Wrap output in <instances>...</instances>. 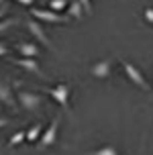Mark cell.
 <instances>
[{
  "instance_id": "6da1fadb",
  "label": "cell",
  "mask_w": 153,
  "mask_h": 155,
  "mask_svg": "<svg viewBox=\"0 0 153 155\" xmlns=\"http://www.w3.org/2000/svg\"><path fill=\"white\" fill-rule=\"evenodd\" d=\"M57 133H59V114L53 116L51 124H49L45 131L41 133V137H39V145H37L39 151H45V149L53 147L55 141H57Z\"/></svg>"
},
{
  "instance_id": "7a4b0ae2",
  "label": "cell",
  "mask_w": 153,
  "mask_h": 155,
  "mask_svg": "<svg viewBox=\"0 0 153 155\" xmlns=\"http://www.w3.org/2000/svg\"><path fill=\"white\" fill-rule=\"evenodd\" d=\"M31 16L35 21H45V23H69V16L53 12L49 8H31Z\"/></svg>"
},
{
  "instance_id": "3957f363",
  "label": "cell",
  "mask_w": 153,
  "mask_h": 155,
  "mask_svg": "<svg viewBox=\"0 0 153 155\" xmlns=\"http://www.w3.org/2000/svg\"><path fill=\"white\" fill-rule=\"evenodd\" d=\"M47 92H49V96H51L57 104H61L65 110H69V92H72L69 84H57V86H53V88H49Z\"/></svg>"
},
{
  "instance_id": "277c9868",
  "label": "cell",
  "mask_w": 153,
  "mask_h": 155,
  "mask_svg": "<svg viewBox=\"0 0 153 155\" xmlns=\"http://www.w3.org/2000/svg\"><path fill=\"white\" fill-rule=\"evenodd\" d=\"M16 100L21 102V106H23L25 110L33 112V110H37L39 106H41L43 98H41L39 94H35V92H25V90H21V92H18V96H16Z\"/></svg>"
},
{
  "instance_id": "5b68a950",
  "label": "cell",
  "mask_w": 153,
  "mask_h": 155,
  "mask_svg": "<svg viewBox=\"0 0 153 155\" xmlns=\"http://www.w3.org/2000/svg\"><path fill=\"white\" fill-rule=\"evenodd\" d=\"M122 65V70H125V74L129 76V80L133 82V84L137 86V88H141V90H149V84H147V80L143 76H141V71L133 65V63H129V61H122L121 63Z\"/></svg>"
},
{
  "instance_id": "8992f818",
  "label": "cell",
  "mask_w": 153,
  "mask_h": 155,
  "mask_svg": "<svg viewBox=\"0 0 153 155\" xmlns=\"http://www.w3.org/2000/svg\"><path fill=\"white\" fill-rule=\"evenodd\" d=\"M25 25H27V31L33 35V37L37 39L39 43H43V47H47V49H55L53 45H51V41L47 39V35H45V31L41 29V25L35 21V18H29V21H25Z\"/></svg>"
},
{
  "instance_id": "52a82bcc",
  "label": "cell",
  "mask_w": 153,
  "mask_h": 155,
  "mask_svg": "<svg viewBox=\"0 0 153 155\" xmlns=\"http://www.w3.org/2000/svg\"><path fill=\"white\" fill-rule=\"evenodd\" d=\"M15 63L18 65V68H23V70L31 71V74H37V76L43 78V71H41L39 63L35 61V59H29V57H21V59H15Z\"/></svg>"
},
{
  "instance_id": "ba28073f",
  "label": "cell",
  "mask_w": 153,
  "mask_h": 155,
  "mask_svg": "<svg viewBox=\"0 0 153 155\" xmlns=\"http://www.w3.org/2000/svg\"><path fill=\"white\" fill-rule=\"evenodd\" d=\"M110 65H112L110 59H102V61L94 63L90 71H92V76H96V78H108V74H110Z\"/></svg>"
},
{
  "instance_id": "9c48e42d",
  "label": "cell",
  "mask_w": 153,
  "mask_h": 155,
  "mask_svg": "<svg viewBox=\"0 0 153 155\" xmlns=\"http://www.w3.org/2000/svg\"><path fill=\"white\" fill-rule=\"evenodd\" d=\"M16 51L23 55V57H29V59H35L39 55V47L35 43H18L16 45Z\"/></svg>"
},
{
  "instance_id": "30bf717a",
  "label": "cell",
  "mask_w": 153,
  "mask_h": 155,
  "mask_svg": "<svg viewBox=\"0 0 153 155\" xmlns=\"http://www.w3.org/2000/svg\"><path fill=\"white\" fill-rule=\"evenodd\" d=\"M0 102L6 104L10 108H16V102H15V96H12V90L8 84H0Z\"/></svg>"
},
{
  "instance_id": "8fae6325",
  "label": "cell",
  "mask_w": 153,
  "mask_h": 155,
  "mask_svg": "<svg viewBox=\"0 0 153 155\" xmlns=\"http://www.w3.org/2000/svg\"><path fill=\"white\" fill-rule=\"evenodd\" d=\"M68 8H69V16H74L76 21H80V18H82V16L86 15V12H84V8H82V4H80L78 0H72Z\"/></svg>"
},
{
  "instance_id": "7c38bea8",
  "label": "cell",
  "mask_w": 153,
  "mask_h": 155,
  "mask_svg": "<svg viewBox=\"0 0 153 155\" xmlns=\"http://www.w3.org/2000/svg\"><path fill=\"white\" fill-rule=\"evenodd\" d=\"M41 133H43V127H41V124H33V127H31L29 131H27V141H31V143H35V141L39 139V137H41Z\"/></svg>"
},
{
  "instance_id": "4fadbf2b",
  "label": "cell",
  "mask_w": 153,
  "mask_h": 155,
  "mask_svg": "<svg viewBox=\"0 0 153 155\" xmlns=\"http://www.w3.org/2000/svg\"><path fill=\"white\" fill-rule=\"evenodd\" d=\"M68 6H69V0H49V10H53V12H61Z\"/></svg>"
},
{
  "instance_id": "5bb4252c",
  "label": "cell",
  "mask_w": 153,
  "mask_h": 155,
  "mask_svg": "<svg viewBox=\"0 0 153 155\" xmlns=\"http://www.w3.org/2000/svg\"><path fill=\"white\" fill-rule=\"evenodd\" d=\"M86 155H118L115 147H110V145H104V147L96 149V151H92V153H86Z\"/></svg>"
},
{
  "instance_id": "9a60e30c",
  "label": "cell",
  "mask_w": 153,
  "mask_h": 155,
  "mask_svg": "<svg viewBox=\"0 0 153 155\" xmlns=\"http://www.w3.org/2000/svg\"><path fill=\"white\" fill-rule=\"evenodd\" d=\"M27 139V133L25 131H16L12 137H10V141H8V147H15V145H18V143H23V141Z\"/></svg>"
},
{
  "instance_id": "2e32d148",
  "label": "cell",
  "mask_w": 153,
  "mask_h": 155,
  "mask_svg": "<svg viewBox=\"0 0 153 155\" xmlns=\"http://www.w3.org/2000/svg\"><path fill=\"white\" fill-rule=\"evenodd\" d=\"M16 25V18H4V21H0V33L8 31L10 27H15Z\"/></svg>"
},
{
  "instance_id": "e0dca14e",
  "label": "cell",
  "mask_w": 153,
  "mask_h": 155,
  "mask_svg": "<svg viewBox=\"0 0 153 155\" xmlns=\"http://www.w3.org/2000/svg\"><path fill=\"white\" fill-rule=\"evenodd\" d=\"M78 2L82 4V8H84L86 15H90V12H92V0H78Z\"/></svg>"
},
{
  "instance_id": "ac0fdd59",
  "label": "cell",
  "mask_w": 153,
  "mask_h": 155,
  "mask_svg": "<svg viewBox=\"0 0 153 155\" xmlns=\"http://www.w3.org/2000/svg\"><path fill=\"white\" fill-rule=\"evenodd\" d=\"M18 4H23V6H29V8H33V4H35V0H16Z\"/></svg>"
},
{
  "instance_id": "d6986e66",
  "label": "cell",
  "mask_w": 153,
  "mask_h": 155,
  "mask_svg": "<svg viewBox=\"0 0 153 155\" xmlns=\"http://www.w3.org/2000/svg\"><path fill=\"white\" fill-rule=\"evenodd\" d=\"M145 18L149 21V23H153V8H147L145 10Z\"/></svg>"
},
{
  "instance_id": "ffe728a7",
  "label": "cell",
  "mask_w": 153,
  "mask_h": 155,
  "mask_svg": "<svg viewBox=\"0 0 153 155\" xmlns=\"http://www.w3.org/2000/svg\"><path fill=\"white\" fill-rule=\"evenodd\" d=\"M6 53H8V47L4 45V43H0V57H4Z\"/></svg>"
},
{
  "instance_id": "44dd1931",
  "label": "cell",
  "mask_w": 153,
  "mask_h": 155,
  "mask_svg": "<svg viewBox=\"0 0 153 155\" xmlns=\"http://www.w3.org/2000/svg\"><path fill=\"white\" fill-rule=\"evenodd\" d=\"M6 124H8V118H6V116H0V129L6 127Z\"/></svg>"
},
{
  "instance_id": "7402d4cb",
  "label": "cell",
  "mask_w": 153,
  "mask_h": 155,
  "mask_svg": "<svg viewBox=\"0 0 153 155\" xmlns=\"http://www.w3.org/2000/svg\"><path fill=\"white\" fill-rule=\"evenodd\" d=\"M4 15H6V6H0V21L4 18Z\"/></svg>"
},
{
  "instance_id": "603a6c76",
  "label": "cell",
  "mask_w": 153,
  "mask_h": 155,
  "mask_svg": "<svg viewBox=\"0 0 153 155\" xmlns=\"http://www.w3.org/2000/svg\"><path fill=\"white\" fill-rule=\"evenodd\" d=\"M2 4H4V0H0V6H2Z\"/></svg>"
}]
</instances>
